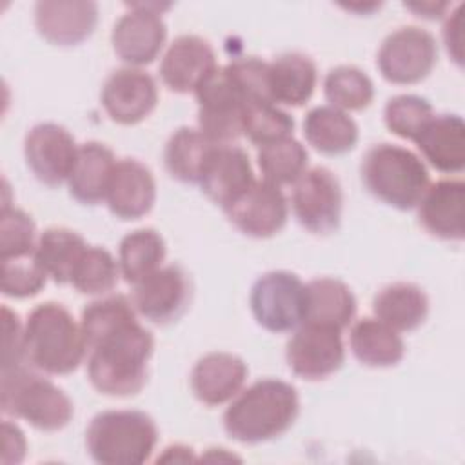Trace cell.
Here are the masks:
<instances>
[{
    "label": "cell",
    "mask_w": 465,
    "mask_h": 465,
    "mask_svg": "<svg viewBox=\"0 0 465 465\" xmlns=\"http://www.w3.org/2000/svg\"><path fill=\"white\" fill-rule=\"evenodd\" d=\"M154 351L153 334L131 316L87 345V376L107 396H134L147 381V363Z\"/></svg>",
    "instance_id": "1"
},
{
    "label": "cell",
    "mask_w": 465,
    "mask_h": 465,
    "mask_svg": "<svg viewBox=\"0 0 465 465\" xmlns=\"http://www.w3.org/2000/svg\"><path fill=\"white\" fill-rule=\"evenodd\" d=\"M298 412L296 389L283 380L265 378L231 400L223 412V429L234 441L256 445L287 432Z\"/></svg>",
    "instance_id": "2"
},
{
    "label": "cell",
    "mask_w": 465,
    "mask_h": 465,
    "mask_svg": "<svg viewBox=\"0 0 465 465\" xmlns=\"http://www.w3.org/2000/svg\"><path fill=\"white\" fill-rule=\"evenodd\" d=\"M25 361L45 374H71L87 354L82 325L56 302L38 303L24 325Z\"/></svg>",
    "instance_id": "3"
},
{
    "label": "cell",
    "mask_w": 465,
    "mask_h": 465,
    "mask_svg": "<svg viewBox=\"0 0 465 465\" xmlns=\"http://www.w3.org/2000/svg\"><path fill=\"white\" fill-rule=\"evenodd\" d=\"M360 173L365 189L374 198L400 211L414 209L430 185L421 158L394 143L372 145L361 160Z\"/></svg>",
    "instance_id": "4"
},
{
    "label": "cell",
    "mask_w": 465,
    "mask_h": 465,
    "mask_svg": "<svg viewBox=\"0 0 465 465\" xmlns=\"http://www.w3.org/2000/svg\"><path fill=\"white\" fill-rule=\"evenodd\" d=\"M156 441V423L142 411L98 412L85 430L87 452L102 465L145 463L153 456Z\"/></svg>",
    "instance_id": "5"
},
{
    "label": "cell",
    "mask_w": 465,
    "mask_h": 465,
    "mask_svg": "<svg viewBox=\"0 0 465 465\" xmlns=\"http://www.w3.org/2000/svg\"><path fill=\"white\" fill-rule=\"evenodd\" d=\"M2 411L44 432L64 429L74 414L69 396L31 365L2 369Z\"/></svg>",
    "instance_id": "6"
},
{
    "label": "cell",
    "mask_w": 465,
    "mask_h": 465,
    "mask_svg": "<svg viewBox=\"0 0 465 465\" xmlns=\"http://www.w3.org/2000/svg\"><path fill=\"white\" fill-rule=\"evenodd\" d=\"M198 102V129L214 143H232L243 134L247 94L229 67H216L194 91Z\"/></svg>",
    "instance_id": "7"
},
{
    "label": "cell",
    "mask_w": 465,
    "mask_h": 465,
    "mask_svg": "<svg viewBox=\"0 0 465 465\" xmlns=\"http://www.w3.org/2000/svg\"><path fill=\"white\" fill-rule=\"evenodd\" d=\"M249 303L260 327L291 332L305 322V283L289 271H269L254 282Z\"/></svg>",
    "instance_id": "8"
},
{
    "label": "cell",
    "mask_w": 465,
    "mask_h": 465,
    "mask_svg": "<svg viewBox=\"0 0 465 465\" xmlns=\"http://www.w3.org/2000/svg\"><path fill=\"white\" fill-rule=\"evenodd\" d=\"M111 31L114 54L129 67L151 64L162 51L167 38V25L162 13L171 4L160 2H131Z\"/></svg>",
    "instance_id": "9"
},
{
    "label": "cell",
    "mask_w": 465,
    "mask_h": 465,
    "mask_svg": "<svg viewBox=\"0 0 465 465\" xmlns=\"http://www.w3.org/2000/svg\"><path fill=\"white\" fill-rule=\"evenodd\" d=\"M436 60L438 45L432 33L418 25H405L385 36L378 49L376 65L387 82L411 85L425 80Z\"/></svg>",
    "instance_id": "10"
},
{
    "label": "cell",
    "mask_w": 465,
    "mask_h": 465,
    "mask_svg": "<svg viewBox=\"0 0 465 465\" xmlns=\"http://www.w3.org/2000/svg\"><path fill=\"white\" fill-rule=\"evenodd\" d=\"M291 207L302 227L314 234H329L341 220L343 193L327 167L307 169L294 183Z\"/></svg>",
    "instance_id": "11"
},
{
    "label": "cell",
    "mask_w": 465,
    "mask_h": 465,
    "mask_svg": "<svg viewBox=\"0 0 465 465\" xmlns=\"http://www.w3.org/2000/svg\"><path fill=\"white\" fill-rule=\"evenodd\" d=\"M289 369L309 381L334 374L345 360L341 331L316 323H302L294 329L285 347Z\"/></svg>",
    "instance_id": "12"
},
{
    "label": "cell",
    "mask_w": 465,
    "mask_h": 465,
    "mask_svg": "<svg viewBox=\"0 0 465 465\" xmlns=\"http://www.w3.org/2000/svg\"><path fill=\"white\" fill-rule=\"evenodd\" d=\"M78 145L73 134L54 122H42L33 125L24 140L25 163L35 178L49 187L67 182Z\"/></svg>",
    "instance_id": "13"
},
{
    "label": "cell",
    "mask_w": 465,
    "mask_h": 465,
    "mask_svg": "<svg viewBox=\"0 0 465 465\" xmlns=\"http://www.w3.org/2000/svg\"><path fill=\"white\" fill-rule=\"evenodd\" d=\"M136 312L153 323L178 320L191 302V282L187 272L176 265H162L138 283L131 298Z\"/></svg>",
    "instance_id": "14"
},
{
    "label": "cell",
    "mask_w": 465,
    "mask_h": 465,
    "mask_svg": "<svg viewBox=\"0 0 465 465\" xmlns=\"http://www.w3.org/2000/svg\"><path fill=\"white\" fill-rule=\"evenodd\" d=\"M100 100L113 122L120 125H134L154 111L158 87L149 73L138 67H124L107 76Z\"/></svg>",
    "instance_id": "15"
},
{
    "label": "cell",
    "mask_w": 465,
    "mask_h": 465,
    "mask_svg": "<svg viewBox=\"0 0 465 465\" xmlns=\"http://www.w3.org/2000/svg\"><path fill=\"white\" fill-rule=\"evenodd\" d=\"M223 211L231 223L243 234L251 238H269L285 227L289 203L278 185L267 180H256Z\"/></svg>",
    "instance_id": "16"
},
{
    "label": "cell",
    "mask_w": 465,
    "mask_h": 465,
    "mask_svg": "<svg viewBox=\"0 0 465 465\" xmlns=\"http://www.w3.org/2000/svg\"><path fill=\"white\" fill-rule=\"evenodd\" d=\"M254 182L249 154L242 147L214 143L205 158L198 185L211 202L227 209Z\"/></svg>",
    "instance_id": "17"
},
{
    "label": "cell",
    "mask_w": 465,
    "mask_h": 465,
    "mask_svg": "<svg viewBox=\"0 0 465 465\" xmlns=\"http://www.w3.org/2000/svg\"><path fill=\"white\" fill-rule=\"evenodd\" d=\"M216 56L207 40L196 35L174 38L160 62V78L173 93H194L216 69Z\"/></svg>",
    "instance_id": "18"
},
{
    "label": "cell",
    "mask_w": 465,
    "mask_h": 465,
    "mask_svg": "<svg viewBox=\"0 0 465 465\" xmlns=\"http://www.w3.org/2000/svg\"><path fill=\"white\" fill-rule=\"evenodd\" d=\"M98 22V4L91 0H42L35 4V25L53 45H78Z\"/></svg>",
    "instance_id": "19"
},
{
    "label": "cell",
    "mask_w": 465,
    "mask_h": 465,
    "mask_svg": "<svg viewBox=\"0 0 465 465\" xmlns=\"http://www.w3.org/2000/svg\"><path fill=\"white\" fill-rule=\"evenodd\" d=\"M156 200V183L149 167L134 158H122L114 163L105 193L109 211L120 220L145 216Z\"/></svg>",
    "instance_id": "20"
},
{
    "label": "cell",
    "mask_w": 465,
    "mask_h": 465,
    "mask_svg": "<svg viewBox=\"0 0 465 465\" xmlns=\"http://www.w3.org/2000/svg\"><path fill=\"white\" fill-rule=\"evenodd\" d=\"M247 378L245 361L231 352H209L191 371V391L202 403L216 407L231 401Z\"/></svg>",
    "instance_id": "21"
},
{
    "label": "cell",
    "mask_w": 465,
    "mask_h": 465,
    "mask_svg": "<svg viewBox=\"0 0 465 465\" xmlns=\"http://www.w3.org/2000/svg\"><path fill=\"white\" fill-rule=\"evenodd\" d=\"M465 183L461 180H440L423 193L418 207L420 223L427 232L441 240H463Z\"/></svg>",
    "instance_id": "22"
},
{
    "label": "cell",
    "mask_w": 465,
    "mask_h": 465,
    "mask_svg": "<svg viewBox=\"0 0 465 465\" xmlns=\"http://www.w3.org/2000/svg\"><path fill=\"white\" fill-rule=\"evenodd\" d=\"M423 158L441 173H460L465 165V124L461 116L434 114L412 140Z\"/></svg>",
    "instance_id": "23"
},
{
    "label": "cell",
    "mask_w": 465,
    "mask_h": 465,
    "mask_svg": "<svg viewBox=\"0 0 465 465\" xmlns=\"http://www.w3.org/2000/svg\"><path fill=\"white\" fill-rule=\"evenodd\" d=\"M316 82V64L303 53H283L269 62L267 91L276 105H303L312 96Z\"/></svg>",
    "instance_id": "24"
},
{
    "label": "cell",
    "mask_w": 465,
    "mask_h": 465,
    "mask_svg": "<svg viewBox=\"0 0 465 465\" xmlns=\"http://www.w3.org/2000/svg\"><path fill=\"white\" fill-rule=\"evenodd\" d=\"M114 163V154L107 145L100 142H85L78 145V154L67 178L69 194L84 205L105 202Z\"/></svg>",
    "instance_id": "25"
},
{
    "label": "cell",
    "mask_w": 465,
    "mask_h": 465,
    "mask_svg": "<svg viewBox=\"0 0 465 465\" xmlns=\"http://www.w3.org/2000/svg\"><path fill=\"white\" fill-rule=\"evenodd\" d=\"M305 322L343 331L356 314V298L338 278H314L305 283Z\"/></svg>",
    "instance_id": "26"
},
{
    "label": "cell",
    "mask_w": 465,
    "mask_h": 465,
    "mask_svg": "<svg viewBox=\"0 0 465 465\" xmlns=\"http://www.w3.org/2000/svg\"><path fill=\"white\" fill-rule=\"evenodd\" d=\"M372 311L380 322L398 332L414 331L429 314V298L416 283L394 282L374 296Z\"/></svg>",
    "instance_id": "27"
},
{
    "label": "cell",
    "mask_w": 465,
    "mask_h": 465,
    "mask_svg": "<svg viewBox=\"0 0 465 465\" xmlns=\"http://www.w3.org/2000/svg\"><path fill=\"white\" fill-rule=\"evenodd\" d=\"M303 136L318 153L338 156L354 149L358 125L345 111L332 105H318L303 118Z\"/></svg>",
    "instance_id": "28"
},
{
    "label": "cell",
    "mask_w": 465,
    "mask_h": 465,
    "mask_svg": "<svg viewBox=\"0 0 465 465\" xmlns=\"http://www.w3.org/2000/svg\"><path fill=\"white\" fill-rule=\"evenodd\" d=\"M349 345L354 358L367 367H392L405 354V343L398 331L378 318H360L354 322Z\"/></svg>",
    "instance_id": "29"
},
{
    "label": "cell",
    "mask_w": 465,
    "mask_h": 465,
    "mask_svg": "<svg viewBox=\"0 0 465 465\" xmlns=\"http://www.w3.org/2000/svg\"><path fill=\"white\" fill-rule=\"evenodd\" d=\"M87 249L85 240L65 227H49L45 229L36 242L35 260L56 283H71L73 271Z\"/></svg>",
    "instance_id": "30"
},
{
    "label": "cell",
    "mask_w": 465,
    "mask_h": 465,
    "mask_svg": "<svg viewBox=\"0 0 465 465\" xmlns=\"http://www.w3.org/2000/svg\"><path fill=\"white\" fill-rule=\"evenodd\" d=\"M211 142L200 129H176L163 149V163L167 173L183 183H198L205 158L213 149Z\"/></svg>",
    "instance_id": "31"
},
{
    "label": "cell",
    "mask_w": 465,
    "mask_h": 465,
    "mask_svg": "<svg viewBox=\"0 0 465 465\" xmlns=\"http://www.w3.org/2000/svg\"><path fill=\"white\" fill-rule=\"evenodd\" d=\"M165 242L154 229L143 227L127 232L118 247L120 274L127 283H138L162 267Z\"/></svg>",
    "instance_id": "32"
},
{
    "label": "cell",
    "mask_w": 465,
    "mask_h": 465,
    "mask_svg": "<svg viewBox=\"0 0 465 465\" xmlns=\"http://www.w3.org/2000/svg\"><path fill=\"white\" fill-rule=\"evenodd\" d=\"M307 162L305 147L292 134L258 147V167L263 180L278 187L294 185L307 171Z\"/></svg>",
    "instance_id": "33"
},
{
    "label": "cell",
    "mask_w": 465,
    "mask_h": 465,
    "mask_svg": "<svg viewBox=\"0 0 465 465\" xmlns=\"http://www.w3.org/2000/svg\"><path fill=\"white\" fill-rule=\"evenodd\" d=\"M323 93L329 105L340 111H361L374 98L372 80L354 65L332 67L323 80Z\"/></svg>",
    "instance_id": "34"
},
{
    "label": "cell",
    "mask_w": 465,
    "mask_h": 465,
    "mask_svg": "<svg viewBox=\"0 0 465 465\" xmlns=\"http://www.w3.org/2000/svg\"><path fill=\"white\" fill-rule=\"evenodd\" d=\"M120 267L113 254L104 247L87 245L73 271L71 285L82 294L96 296L109 292L116 285Z\"/></svg>",
    "instance_id": "35"
},
{
    "label": "cell",
    "mask_w": 465,
    "mask_h": 465,
    "mask_svg": "<svg viewBox=\"0 0 465 465\" xmlns=\"http://www.w3.org/2000/svg\"><path fill=\"white\" fill-rule=\"evenodd\" d=\"M292 129V116L276 104L267 100H247L243 113V136H247L254 145L262 147L291 136Z\"/></svg>",
    "instance_id": "36"
},
{
    "label": "cell",
    "mask_w": 465,
    "mask_h": 465,
    "mask_svg": "<svg viewBox=\"0 0 465 465\" xmlns=\"http://www.w3.org/2000/svg\"><path fill=\"white\" fill-rule=\"evenodd\" d=\"M36 242L33 218L22 209L4 205L0 216V262L33 256Z\"/></svg>",
    "instance_id": "37"
},
{
    "label": "cell",
    "mask_w": 465,
    "mask_h": 465,
    "mask_svg": "<svg viewBox=\"0 0 465 465\" xmlns=\"http://www.w3.org/2000/svg\"><path fill=\"white\" fill-rule=\"evenodd\" d=\"M432 116L434 109L430 102L416 94H398L383 109L387 129L405 140H414Z\"/></svg>",
    "instance_id": "38"
},
{
    "label": "cell",
    "mask_w": 465,
    "mask_h": 465,
    "mask_svg": "<svg viewBox=\"0 0 465 465\" xmlns=\"http://www.w3.org/2000/svg\"><path fill=\"white\" fill-rule=\"evenodd\" d=\"M47 274L35 256L2 262V292L9 298H29L40 292Z\"/></svg>",
    "instance_id": "39"
},
{
    "label": "cell",
    "mask_w": 465,
    "mask_h": 465,
    "mask_svg": "<svg viewBox=\"0 0 465 465\" xmlns=\"http://www.w3.org/2000/svg\"><path fill=\"white\" fill-rule=\"evenodd\" d=\"M2 327H4V343H2V369H11L25 365V349H24V325L16 312L9 307H2Z\"/></svg>",
    "instance_id": "40"
},
{
    "label": "cell",
    "mask_w": 465,
    "mask_h": 465,
    "mask_svg": "<svg viewBox=\"0 0 465 465\" xmlns=\"http://www.w3.org/2000/svg\"><path fill=\"white\" fill-rule=\"evenodd\" d=\"M463 5L460 4L445 20L443 42L450 58L461 65L463 64Z\"/></svg>",
    "instance_id": "41"
},
{
    "label": "cell",
    "mask_w": 465,
    "mask_h": 465,
    "mask_svg": "<svg viewBox=\"0 0 465 465\" xmlns=\"http://www.w3.org/2000/svg\"><path fill=\"white\" fill-rule=\"evenodd\" d=\"M4 429V456H2V463H18L24 460L25 456V438H24V432L9 423L7 420L4 421L2 425Z\"/></svg>",
    "instance_id": "42"
},
{
    "label": "cell",
    "mask_w": 465,
    "mask_h": 465,
    "mask_svg": "<svg viewBox=\"0 0 465 465\" xmlns=\"http://www.w3.org/2000/svg\"><path fill=\"white\" fill-rule=\"evenodd\" d=\"M409 11H412L416 16H423L429 20H436L445 16V11L449 7L447 2H405L403 4Z\"/></svg>",
    "instance_id": "43"
},
{
    "label": "cell",
    "mask_w": 465,
    "mask_h": 465,
    "mask_svg": "<svg viewBox=\"0 0 465 465\" xmlns=\"http://www.w3.org/2000/svg\"><path fill=\"white\" fill-rule=\"evenodd\" d=\"M345 9H351V11H354V9H363V13H371L372 9H376V7H380V4H376V2H371V4H349V5H343Z\"/></svg>",
    "instance_id": "44"
}]
</instances>
